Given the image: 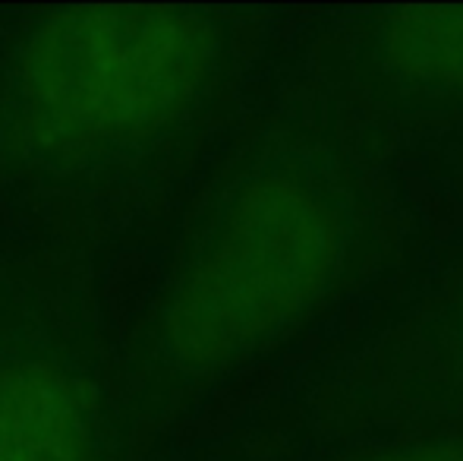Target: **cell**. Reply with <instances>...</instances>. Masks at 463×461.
<instances>
[{
  "mask_svg": "<svg viewBox=\"0 0 463 461\" xmlns=\"http://www.w3.org/2000/svg\"><path fill=\"white\" fill-rule=\"evenodd\" d=\"M382 155L325 111L250 130L205 187L133 339V386L171 405L325 322L394 256Z\"/></svg>",
  "mask_w": 463,
  "mask_h": 461,
  "instance_id": "obj_1",
  "label": "cell"
},
{
  "mask_svg": "<svg viewBox=\"0 0 463 461\" xmlns=\"http://www.w3.org/2000/svg\"><path fill=\"white\" fill-rule=\"evenodd\" d=\"M262 19L184 6H76L0 42V178L110 190L180 165L231 108Z\"/></svg>",
  "mask_w": 463,
  "mask_h": 461,
  "instance_id": "obj_2",
  "label": "cell"
},
{
  "mask_svg": "<svg viewBox=\"0 0 463 461\" xmlns=\"http://www.w3.org/2000/svg\"><path fill=\"white\" fill-rule=\"evenodd\" d=\"M322 111L384 142L463 127V6H378L337 19L312 48Z\"/></svg>",
  "mask_w": 463,
  "mask_h": 461,
  "instance_id": "obj_3",
  "label": "cell"
},
{
  "mask_svg": "<svg viewBox=\"0 0 463 461\" xmlns=\"http://www.w3.org/2000/svg\"><path fill=\"white\" fill-rule=\"evenodd\" d=\"M328 446L463 430V259L309 395Z\"/></svg>",
  "mask_w": 463,
  "mask_h": 461,
  "instance_id": "obj_4",
  "label": "cell"
},
{
  "mask_svg": "<svg viewBox=\"0 0 463 461\" xmlns=\"http://www.w3.org/2000/svg\"><path fill=\"white\" fill-rule=\"evenodd\" d=\"M0 461H95L86 395L54 360H0Z\"/></svg>",
  "mask_w": 463,
  "mask_h": 461,
  "instance_id": "obj_5",
  "label": "cell"
},
{
  "mask_svg": "<svg viewBox=\"0 0 463 461\" xmlns=\"http://www.w3.org/2000/svg\"><path fill=\"white\" fill-rule=\"evenodd\" d=\"M322 461H463V430L341 446V449L328 452Z\"/></svg>",
  "mask_w": 463,
  "mask_h": 461,
  "instance_id": "obj_6",
  "label": "cell"
}]
</instances>
